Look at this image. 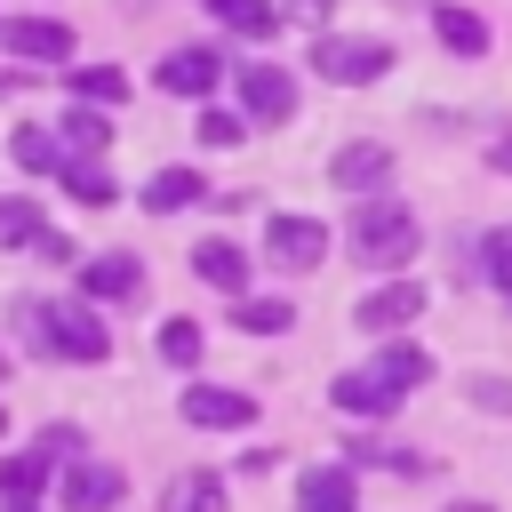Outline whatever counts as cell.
<instances>
[{"instance_id": "6da1fadb", "label": "cell", "mask_w": 512, "mask_h": 512, "mask_svg": "<svg viewBox=\"0 0 512 512\" xmlns=\"http://www.w3.org/2000/svg\"><path fill=\"white\" fill-rule=\"evenodd\" d=\"M16 320H24L32 352H48V360H80V368L112 360V328L96 320L88 296H80V304H16Z\"/></svg>"}, {"instance_id": "7a4b0ae2", "label": "cell", "mask_w": 512, "mask_h": 512, "mask_svg": "<svg viewBox=\"0 0 512 512\" xmlns=\"http://www.w3.org/2000/svg\"><path fill=\"white\" fill-rule=\"evenodd\" d=\"M416 208L408 200H392V192H368L360 208H352V264H368V272H400L408 256H416Z\"/></svg>"}, {"instance_id": "3957f363", "label": "cell", "mask_w": 512, "mask_h": 512, "mask_svg": "<svg viewBox=\"0 0 512 512\" xmlns=\"http://www.w3.org/2000/svg\"><path fill=\"white\" fill-rule=\"evenodd\" d=\"M328 400H336V416H360V424H384V416H392V408H400L408 392H400V384H392V376H384L376 360H360V368H344V376L328 384Z\"/></svg>"}, {"instance_id": "277c9868", "label": "cell", "mask_w": 512, "mask_h": 512, "mask_svg": "<svg viewBox=\"0 0 512 512\" xmlns=\"http://www.w3.org/2000/svg\"><path fill=\"white\" fill-rule=\"evenodd\" d=\"M384 64H392L384 40H320L312 48V72L336 80V88H368V80H384Z\"/></svg>"}, {"instance_id": "5b68a950", "label": "cell", "mask_w": 512, "mask_h": 512, "mask_svg": "<svg viewBox=\"0 0 512 512\" xmlns=\"http://www.w3.org/2000/svg\"><path fill=\"white\" fill-rule=\"evenodd\" d=\"M264 256H272L280 272H312V264L328 256V224H320V216H288V208H280V216L264 224Z\"/></svg>"}, {"instance_id": "8992f818", "label": "cell", "mask_w": 512, "mask_h": 512, "mask_svg": "<svg viewBox=\"0 0 512 512\" xmlns=\"http://www.w3.org/2000/svg\"><path fill=\"white\" fill-rule=\"evenodd\" d=\"M176 416H184L192 432H248V424H256V400H248V392H224V384H184Z\"/></svg>"}, {"instance_id": "52a82bcc", "label": "cell", "mask_w": 512, "mask_h": 512, "mask_svg": "<svg viewBox=\"0 0 512 512\" xmlns=\"http://www.w3.org/2000/svg\"><path fill=\"white\" fill-rule=\"evenodd\" d=\"M408 320H424V288L416 280H384V288H368L352 304V328H368V336H400Z\"/></svg>"}, {"instance_id": "ba28073f", "label": "cell", "mask_w": 512, "mask_h": 512, "mask_svg": "<svg viewBox=\"0 0 512 512\" xmlns=\"http://www.w3.org/2000/svg\"><path fill=\"white\" fill-rule=\"evenodd\" d=\"M136 288H144V264H136L128 248H104V256L80 264V296H88V304H128Z\"/></svg>"}, {"instance_id": "9c48e42d", "label": "cell", "mask_w": 512, "mask_h": 512, "mask_svg": "<svg viewBox=\"0 0 512 512\" xmlns=\"http://www.w3.org/2000/svg\"><path fill=\"white\" fill-rule=\"evenodd\" d=\"M120 496H128V480L112 464H96V456L64 464V512H120Z\"/></svg>"}, {"instance_id": "30bf717a", "label": "cell", "mask_w": 512, "mask_h": 512, "mask_svg": "<svg viewBox=\"0 0 512 512\" xmlns=\"http://www.w3.org/2000/svg\"><path fill=\"white\" fill-rule=\"evenodd\" d=\"M0 48L24 56V64H64L72 56V32L56 16H16V24H0Z\"/></svg>"}, {"instance_id": "8fae6325", "label": "cell", "mask_w": 512, "mask_h": 512, "mask_svg": "<svg viewBox=\"0 0 512 512\" xmlns=\"http://www.w3.org/2000/svg\"><path fill=\"white\" fill-rule=\"evenodd\" d=\"M240 104H248V120H288L296 112V80L280 64H240Z\"/></svg>"}, {"instance_id": "7c38bea8", "label": "cell", "mask_w": 512, "mask_h": 512, "mask_svg": "<svg viewBox=\"0 0 512 512\" xmlns=\"http://www.w3.org/2000/svg\"><path fill=\"white\" fill-rule=\"evenodd\" d=\"M296 512H360L352 464H312V472L296 480Z\"/></svg>"}, {"instance_id": "4fadbf2b", "label": "cell", "mask_w": 512, "mask_h": 512, "mask_svg": "<svg viewBox=\"0 0 512 512\" xmlns=\"http://www.w3.org/2000/svg\"><path fill=\"white\" fill-rule=\"evenodd\" d=\"M216 80H224L216 48H176V56H160V88H168V96H208Z\"/></svg>"}, {"instance_id": "5bb4252c", "label": "cell", "mask_w": 512, "mask_h": 512, "mask_svg": "<svg viewBox=\"0 0 512 512\" xmlns=\"http://www.w3.org/2000/svg\"><path fill=\"white\" fill-rule=\"evenodd\" d=\"M328 176H336L344 192H384V184H392V152H384V144H344V152L328 160Z\"/></svg>"}, {"instance_id": "9a60e30c", "label": "cell", "mask_w": 512, "mask_h": 512, "mask_svg": "<svg viewBox=\"0 0 512 512\" xmlns=\"http://www.w3.org/2000/svg\"><path fill=\"white\" fill-rule=\"evenodd\" d=\"M192 272H200L208 288H224V296H248V256H240L232 240H200V248H192Z\"/></svg>"}, {"instance_id": "2e32d148", "label": "cell", "mask_w": 512, "mask_h": 512, "mask_svg": "<svg viewBox=\"0 0 512 512\" xmlns=\"http://www.w3.org/2000/svg\"><path fill=\"white\" fill-rule=\"evenodd\" d=\"M56 176H64V192H72L80 208H112V200H120V184H112V168H104V160H88V152H72V160H64Z\"/></svg>"}, {"instance_id": "e0dca14e", "label": "cell", "mask_w": 512, "mask_h": 512, "mask_svg": "<svg viewBox=\"0 0 512 512\" xmlns=\"http://www.w3.org/2000/svg\"><path fill=\"white\" fill-rule=\"evenodd\" d=\"M160 512H224V472H176L160 488Z\"/></svg>"}, {"instance_id": "ac0fdd59", "label": "cell", "mask_w": 512, "mask_h": 512, "mask_svg": "<svg viewBox=\"0 0 512 512\" xmlns=\"http://www.w3.org/2000/svg\"><path fill=\"white\" fill-rule=\"evenodd\" d=\"M232 328H248V336H288V328H296V304H288V296H232Z\"/></svg>"}, {"instance_id": "d6986e66", "label": "cell", "mask_w": 512, "mask_h": 512, "mask_svg": "<svg viewBox=\"0 0 512 512\" xmlns=\"http://www.w3.org/2000/svg\"><path fill=\"white\" fill-rule=\"evenodd\" d=\"M48 464H56V456H40V448H16V456L0 464V496H8V504H40V488H48Z\"/></svg>"}, {"instance_id": "ffe728a7", "label": "cell", "mask_w": 512, "mask_h": 512, "mask_svg": "<svg viewBox=\"0 0 512 512\" xmlns=\"http://www.w3.org/2000/svg\"><path fill=\"white\" fill-rule=\"evenodd\" d=\"M192 200H208V184H200L192 168H160V176L144 184V208H152V216H176V208H192Z\"/></svg>"}, {"instance_id": "44dd1931", "label": "cell", "mask_w": 512, "mask_h": 512, "mask_svg": "<svg viewBox=\"0 0 512 512\" xmlns=\"http://www.w3.org/2000/svg\"><path fill=\"white\" fill-rule=\"evenodd\" d=\"M376 368H384V376H392L400 392H416V384H432V352H424L416 336H392V344L376 352Z\"/></svg>"}, {"instance_id": "7402d4cb", "label": "cell", "mask_w": 512, "mask_h": 512, "mask_svg": "<svg viewBox=\"0 0 512 512\" xmlns=\"http://www.w3.org/2000/svg\"><path fill=\"white\" fill-rule=\"evenodd\" d=\"M208 16L232 24L240 40H272V32H280V8H272V0H208Z\"/></svg>"}, {"instance_id": "603a6c76", "label": "cell", "mask_w": 512, "mask_h": 512, "mask_svg": "<svg viewBox=\"0 0 512 512\" xmlns=\"http://www.w3.org/2000/svg\"><path fill=\"white\" fill-rule=\"evenodd\" d=\"M8 160H16L24 176H56V168H64V144H56L48 128H16V136H8Z\"/></svg>"}, {"instance_id": "cb8c5ba5", "label": "cell", "mask_w": 512, "mask_h": 512, "mask_svg": "<svg viewBox=\"0 0 512 512\" xmlns=\"http://www.w3.org/2000/svg\"><path fill=\"white\" fill-rule=\"evenodd\" d=\"M344 464L360 472V464H384V472H432V456H416V448H392V440H344Z\"/></svg>"}, {"instance_id": "d4e9b609", "label": "cell", "mask_w": 512, "mask_h": 512, "mask_svg": "<svg viewBox=\"0 0 512 512\" xmlns=\"http://www.w3.org/2000/svg\"><path fill=\"white\" fill-rule=\"evenodd\" d=\"M432 32H440V48H456V56H480V48H488V24H480L472 8H432Z\"/></svg>"}, {"instance_id": "484cf974", "label": "cell", "mask_w": 512, "mask_h": 512, "mask_svg": "<svg viewBox=\"0 0 512 512\" xmlns=\"http://www.w3.org/2000/svg\"><path fill=\"white\" fill-rule=\"evenodd\" d=\"M64 80H72V96H80V104H104V112H112V104L128 96V80H120L112 64H72Z\"/></svg>"}, {"instance_id": "4316f807", "label": "cell", "mask_w": 512, "mask_h": 512, "mask_svg": "<svg viewBox=\"0 0 512 512\" xmlns=\"http://www.w3.org/2000/svg\"><path fill=\"white\" fill-rule=\"evenodd\" d=\"M152 352H160L168 368H200V320H160V328H152Z\"/></svg>"}, {"instance_id": "83f0119b", "label": "cell", "mask_w": 512, "mask_h": 512, "mask_svg": "<svg viewBox=\"0 0 512 512\" xmlns=\"http://www.w3.org/2000/svg\"><path fill=\"white\" fill-rule=\"evenodd\" d=\"M40 232H48L40 200H24V192H16V200H0V248H32Z\"/></svg>"}, {"instance_id": "f1b7e54d", "label": "cell", "mask_w": 512, "mask_h": 512, "mask_svg": "<svg viewBox=\"0 0 512 512\" xmlns=\"http://www.w3.org/2000/svg\"><path fill=\"white\" fill-rule=\"evenodd\" d=\"M64 144H72V152H104V144H112L104 104H72V112H64Z\"/></svg>"}, {"instance_id": "f546056e", "label": "cell", "mask_w": 512, "mask_h": 512, "mask_svg": "<svg viewBox=\"0 0 512 512\" xmlns=\"http://www.w3.org/2000/svg\"><path fill=\"white\" fill-rule=\"evenodd\" d=\"M192 136H200V144H208V152H232V144H240V136H248V120H240V112H216V104H208V112H200V120H192Z\"/></svg>"}, {"instance_id": "4dcf8cb0", "label": "cell", "mask_w": 512, "mask_h": 512, "mask_svg": "<svg viewBox=\"0 0 512 512\" xmlns=\"http://www.w3.org/2000/svg\"><path fill=\"white\" fill-rule=\"evenodd\" d=\"M480 272H488V280L512 296V224H496V232L480 240Z\"/></svg>"}, {"instance_id": "1f68e13d", "label": "cell", "mask_w": 512, "mask_h": 512, "mask_svg": "<svg viewBox=\"0 0 512 512\" xmlns=\"http://www.w3.org/2000/svg\"><path fill=\"white\" fill-rule=\"evenodd\" d=\"M32 448H40V456H56V464H80V432H72V424H48Z\"/></svg>"}, {"instance_id": "d6a6232c", "label": "cell", "mask_w": 512, "mask_h": 512, "mask_svg": "<svg viewBox=\"0 0 512 512\" xmlns=\"http://www.w3.org/2000/svg\"><path fill=\"white\" fill-rule=\"evenodd\" d=\"M472 408H496V416H512V384H504V376H472Z\"/></svg>"}, {"instance_id": "836d02e7", "label": "cell", "mask_w": 512, "mask_h": 512, "mask_svg": "<svg viewBox=\"0 0 512 512\" xmlns=\"http://www.w3.org/2000/svg\"><path fill=\"white\" fill-rule=\"evenodd\" d=\"M32 248H40V256H48V264H72V256H80V248H72V240H64V232H40V240H32Z\"/></svg>"}, {"instance_id": "e575fe53", "label": "cell", "mask_w": 512, "mask_h": 512, "mask_svg": "<svg viewBox=\"0 0 512 512\" xmlns=\"http://www.w3.org/2000/svg\"><path fill=\"white\" fill-rule=\"evenodd\" d=\"M328 8H336V0H288V16H296V24H328Z\"/></svg>"}, {"instance_id": "d590c367", "label": "cell", "mask_w": 512, "mask_h": 512, "mask_svg": "<svg viewBox=\"0 0 512 512\" xmlns=\"http://www.w3.org/2000/svg\"><path fill=\"white\" fill-rule=\"evenodd\" d=\"M488 168H496V176H512V136H496V144H488Z\"/></svg>"}, {"instance_id": "8d00e7d4", "label": "cell", "mask_w": 512, "mask_h": 512, "mask_svg": "<svg viewBox=\"0 0 512 512\" xmlns=\"http://www.w3.org/2000/svg\"><path fill=\"white\" fill-rule=\"evenodd\" d=\"M448 512H496V504H488V496H464V504H448Z\"/></svg>"}, {"instance_id": "74e56055", "label": "cell", "mask_w": 512, "mask_h": 512, "mask_svg": "<svg viewBox=\"0 0 512 512\" xmlns=\"http://www.w3.org/2000/svg\"><path fill=\"white\" fill-rule=\"evenodd\" d=\"M8 512H40V504H8Z\"/></svg>"}, {"instance_id": "f35d334b", "label": "cell", "mask_w": 512, "mask_h": 512, "mask_svg": "<svg viewBox=\"0 0 512 512\" xmlns=\"http://www.w3.org/2000/svg\"><path fill=\"white\" fill-rule=\"evenodd\" d=\"M0 432H8V408H0Z\"/></svg>"}, {"instance_id": "ab89813d", "label": "cell", "mask_w": 512, "mask_h": 512, "mask_svg": "<svg viewBox=\"0 0 512 512\" xmlns=\"http://www.w3.org/2000/svg\"><path fill=\"white\" fill-rule=\"evenodd\" d=\"M0 376H8V360H0Z\"/></svg>"}]
</instances>
